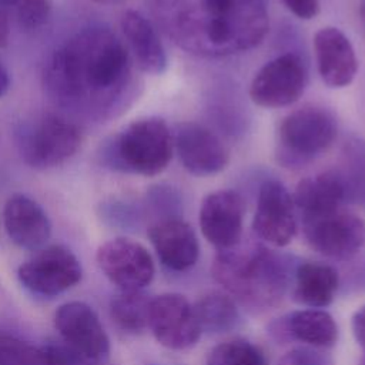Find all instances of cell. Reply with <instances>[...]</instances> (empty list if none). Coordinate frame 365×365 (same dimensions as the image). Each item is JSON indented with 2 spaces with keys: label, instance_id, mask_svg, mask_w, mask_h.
Returning a JSON list of instances; mask_svg holds the SVG:
<instances>
[{
  "label": "cell",
  "instance_id": "obj_30",
  "mask_svg": "<svg viewBox=\"0 0 365 365\" xmlns=\"http://www.w3.org/2000/svg\"><path fill=\"white\" fill-rule=\"evenodd\" d=\"M352 332L355 339L365 348V305L356 309L352 317Z\"/></svg>",
  "mask_w": 365,
  "mask_h": 365
},
{
  "label": "cell",
  "instance_id": "obj_33",
  "mask_svg": "<svg viewBox=\"0 0 365 365\" xmlns=\"http://www.w3.org/2000/svg\"><path fill=\"white\" fill-rule=\"evenodd\" d=\"M19 3V0H0V6L3 7H14Z\"/></svg>",
  "mask_w": 365,
  "mask_h": 365
},
{
  "label": "cell",
  "instance_id": "obj_15",
  "mask_svg": "<svg viewBox=\"0 0 365 365\" xmlns=\"http://www.w3.org/2000/svg\"><path fill=\"white\" fill-rule=\"evenodd\" d=\"M294 210L292 195L285 185L277 180L265 181L258 192L252 220L254 232L277 247L289 244L297 231Z\"/></svg>",
  "mask_w": 365,
  "mask_h": 365
},
{
  "label": "cell",
  "instance_id": "obj_14",
  "mask_svg": "<svg viewBox=\"0 0 365 365\" xmlns=\"http://www.w3.org/2000/svg\"><path fill=\"white\" fill-rule=\"evenodd\" d=\"M244 214L245 202L237 191L218 190L210 192L200 207L201 232L220 251L232 248L241 241Z\"/></svg>",
  "mask_w": 365,
  "mask_h": 365
},
{
  "label": "cell",
  "instance_id": "obj_20",
  "mask_svg": "<svg viewBox=\"0 0 365 365\" xmlns=\"http://www.w3.org/2000/svg\"><path fill=\"white\" fill-rule=\"evenodd\" d=\"M345 182L335 171H325L301 180L292 195L302 220L318 217L341 208L345 198Z\"/></svg>",
  "mask_w": 365,
  "mask_h": 365
},
{
  "label": "cell",
  "instance_id": "obj_4",
  "mask_svg": "<svg viewBox=\"0 0 365 365\" xmlns=\"http://www.w3.org/2000/svg\"><path fill=\"white\" fill-rule=\"evenodd\" d=\"M173 153V134L165 121L147 117L130 123L114 137L106 160L115 170L154 177L167 168Z\"/></svg>",
  "mask_w": 365,
  "mask_h": 365
},
{
  "label": "cell",
  "instance_id": "obj_2",
  "mask_svg": "<svg viewBox=\"0 0 365 365\" xmlns=\"http://www.w3.org/2000/svg\"><path fill=\"white\" fill-rule=\"evenodd\" d=\"M154 7L167 33L198 54L252 48L268 30L264 0H155Z\"/></svg>",
  "mask_w": 365,
  "mask_h": 365
},
{
  "label": "cell",
  "instance_id": "obj_6",
  "mask_svg": "<svg viewBox=\"0 0 365 365\" xmlns=\"http://www.w3.org/2000/svg\"><path fill=\"white\" fill-rule=\"evenodd\" d=\"M19 145L23 160L30 167L48 170L64 164L77 153L81 133L73 121L46 113L20 131Z\"/></svg>",
  "mask_w": 365,
  "mask_h": 365
},
{
  "label": "cell",
  "instance_id": "obj_34",
  "mask_svg": "<svg viewBox=\"0 0 365 365\" xmlns=\"http://www.w3.org/2000/svg\"><path fill=\"white\" fill-rule=\"evenodd\" d=\"M93 3H97V4H111V3H115L118 0H91Z\"/></svg>",
  "mask_w": 365,
  "mask_h": 365
},
{
  "label": "cell",
  "instance_id": "obj_18",
  "mask_svg": "<svg viewBox=\"0 0 365 365\" xmlns=\"http://www.w3.org/2000/svg\"><path fill=\"white\" fill-rule=\"evenodd\" d=\"M3 224L9 238L26 250L40 248L51 234V224L46 211L24 194H14L6 201Z\"/></svg>",
  "mask_w": 365,
  "mask_h": 365
},
{
  "label": "cell",
  "instance_id": "obj_24",
  "mask_svg": "<svg viewBox=\"0 0 365 365\" xmlns=\"http://www.w3.org/2000/svg\"><path fill=\"white\" fill-rule=\"evenodd\" d=\"M192 308L201 331L225 332L235 327L238 321L234 299L218 291L201 295Z\"/></svg>",
  "mask_w": 365,
  "mask_h": 365
},
{
  "label": "cell",
  "instance_id": "obj_31",
  "mask_svg": "<svg viewBox=\"0 0 365 365\" xmlns=\"http://www.w3.org/2000/svg\"><path fill=\"white\" fill-rule=\"evenodd\" d=\"M10 38V19L6 7L0 6V48L9 44Z\"/></svg>",
  "mask_w": 365,
  "mask_h": 365
},
{
  "label": "cell",
  "instance_id": "obj_17",
  "mask_svg": "<svg viewBox=\"0 0 365 365\" xmlns=\"http://www.w3.org/2000/svg\"><path fill=\"white\" fill-rule=\"evenodd\" d=\"M148 238L160 261L170 269H188L198 259L200 247L195 231L180 218L157 221L148 228Z\"/></svg>",
  "mask_w": 365,
  "mask_h": 365
},
{
  "label": "cell",
  "instance_id": "obj_23",
  "mask_svg": "<svg viewBox=\"0 0 365 365\" xmlns=\"http://www.w3.org/2000/svg\"><path fill=\"white\" fill-rule=\"evenodd\" d=\"M338 288V272L327 264L304 262L297 269L294 298L311 308L328 305Z\"/></svg>",
  "mask_w": 365,
  "mask_h": 365
},
{
  "label": "cell",
  "instance_id": "obj_11",
  "mask_svg": "<svg viewBox=\"0 0 365 365\" xmlns=\"http://www.w3.org/2000/svg\"><path fill=\"white\" fill-rule=\"evenodd\" d=\"M54 325L67 348L88 362H100L110 352L108 336L94 309L80 301L60 305Z\"/></svg>",
  "mask_w": 365,
  "mask_h": 365
},
{
  "label": "cell",
  "instance_id": "obj_35",
  "mask_svg": "<svg viewBox=\"0 0 365 365\" xmlns=\"http://www.w3.org/2000/svg\"><path fill=\"white\" fill-rule=\"evenodd\" d=\"M361 17H362L364 27H365V3H364V4H362V7H361Z\"/></svg>",
  "mask_w": 365,
  "mask_h": 365
},
{
  "label": "cell",
  "instance_id": "obj_19",
  "mask_svg": "<svg viewBox=\"0 0 365 365\" xmlns=\"http://www.w3.org/2000/svg\"><path fill=\"white\" fill-rule=\"evenodd\" d=\"M125 46L137 66L148 74H161L167 68V54L153 23L137 10H125L120 20Z\"/></svg>",
  "mask_w": 365,
  "mask_h": 365
},
{
  "label": "cell",
  "instance_id": "obj_7",
  "mask_svg": "<svg viewBox=\"0 0 365 365\" xmlns=\"http://www.w3.org/2000/svg\"><path fill=\"white\" fill-rule=\"evenodd\" d=\"M81 264L64 245H48L24 261L17 277L30 292L41 297H56L81 279Z\"/></svg>",
  "mask_w": 365,
  "mask_h": 365
},
{
  "label": "cell",
  "instance_id": "obj_8",
  "mask_svg": "<svg viewBox=\"0 0 365 365\" xmlns=\"http://www.w3.org/2000/svg\"><path fill=\"white\" fill-rule=\"evenodd\" d=\"M307 80L308 74L302 58L295 53H285L257 71L250 86V97L259 107H287L304 94Z\"/></svg>",
  "mask_w": 365,
  "mask_h": 365
},
{
  "label": "cell",
  "instance_id": "obj_36",
  "mask_svg": "<svg viewBox=\"0 0 365 365\" xmlns=\"http://www.w3.org/2000/svg\"><path fill=\"white\" fill-rule=\"evenodd\" d=\"M362 365H365V358H364V361H362Z\"/></svg>",
  "mask_w": 365,
  "mask_h": 365
},
{
  "label": "cell",
  "instance_id": "obj_10",
  "mask_svg": "<svg viewBox=\"0 0 365 365\" xmlns=\"http://www.w3.org/2000/svg\"><path fill=\"white\" fill-rule=\"evenodd\" d=\"M96 259L103 274L121 291H138L154 277V262L147 248L125 237L101 244Z\"/></svg>",
  "mask_w": 365,
  "mask_h": 365
},
{
  "label": "cell",
  "instance_id": "obj_29",
  "mask_svg": "<svg viewBox=\"0 0 365 365\" xmlns=\"http://www.w3.org/2000/svg\"><path fill=\"white\" fill-rule=\"evenodd\" d=\"M287 9L302 20H309L315 17L319 11L318 0H282Z\"/></svg>",
  "mask_w": 365,
  "mask_h": 365
},
{
  "label": "cell",
  "instance_id": "obj_26",
  "mask_svg": "<svg viewBox=\"0 0 365 365\" xmlns=\"http://www.w3.org/2000/svg\"><path fill=\"white\" fill-rule=\"evenodd\" d=\"M207 365H267L262 351L245 339H231L211 349Z\"/></svg>",
  "mask_w": 365,
  "mask_h": 365
},
{
  "label": "cell",
  "instance_id": "obj_22",
  "mask_svg": "<svg viewBox=\"0 0 365 365\" xmlns=\"http://www.w3.org/2000/svg\"><path fill=\"white\" fill-rule=\"evenodd\" d=\"M274 332L279 338H292L312 346H331L338 336L334 318L327 311L314 308L285 315Z\"/></svg>",
  "mask_w": 365,
  "mask_h": 365
},
{
  "label": "cell",
  "instance_id": "obj_25",
  "mask_svg": "<svg viewBox=\"0 0 365 365\" xmlns=\"http://www.w3.org/2000/svg\"><path fill=\"white\" fill-rule=\"evenodd\" d=\"M150 301L141 289L121 291L110 301V315L120 329L140 334L148 327Z\"/></svg>",
  "mask_w": 365,
  "mask_h": 365
},
{
  "label": "cell",
  "instance_id": "obj_21",
  "mask_svg": "<svg viewBox=\"0 0 365 365\" xmlns=\"http://www.w3.org/2000/svg\"><path fill=\"white\" fill-rule=\"evenodd\" d=\"M88 362L67 346L36 345L0 331V365H84Z\"/></svg>",
  "mask_w": 365,
  "mask_h": 365
},
{
  "label": "cell",
  "instance_id": "obj_12",
  "mask_svg": "<svg viewBox=\"0 0 365 365\" xmlns=\"http://www.w3.org/2000/svg\"><path fill=\"white\" fill-rule=\"evenodd\" d=\"M171 134L174 151L188 173L207 177L221 173L228 165V148L218 135L202 124L184 121L177 124Z\"/></svg>",
  "mask_w": 365,
  "mask_h": 365
},
{
  "label": "cell",
  "instance_id": "obj_1",
  "mask_svg": "<svg viewBox=\"0 0 365 365\" xmlns=\"http://www.w3.org/2000/svg\"><path fill=\"white\" fill-rule=\"evenodd\" d=\"M131 81V57L107 27L83 29L60 46L44 68V87L60 107L101 117L120 106Z\"/></svg>",
  "mask_w": 365,
  "mask_h": 365
},
{
  "label": "cell",
  "instance_id": "obj_32",
  "mask_svg": "<svg viewBox=\"0 0 365 365\" xmlns=\"http://www.w3.org/2000/svg\"><path fill=\"white\" fill-rule=\"evenodd\" d=\"M10 86V78H9V73L4 68V66L0 63V97H3Z\"/></svg>",
  "mask_w": 365,
  "mask_h": 365
},
{
  "label": "cell",
  "instance_id": "obj_28",
  "mask_svg": "<svg viewBox=\"0 0 365 365\" xmlns=\"http://www.w3.org/2000/svg\"><path fill=\"white\" fill-rule=\"evenodd\" d=\"M278 365H331L328 359L309 348H295L288 351L278 362Z\"/></svg>",
  "mask_w": 365,
  "mask_h": 365
},
{
  "label": "cell",
  "instance_id": "obj_13",
  "mask_svg": "<svg viewBox=\"0 0 365 365\" xmlns=\"http://www.w3.org/2000/svg\"><path fill=\"white\" fill-rule=\"evenodd\" d=\"M148 327L155 339L170 349H187L201 335L194 308L180 294H163L150 301Z\"/></svg>",
  "mask_w": 365,
  "mask_h": 365
},
{
  "label": "cell",
  "instance_id": "obj_27",
  "mask_svg": "<svg viewBox=\"0 0 365 365\" xmlns=\"http://www.w3.org/2000/svg\"><path fill=\"white\" fill-rule=\"evenodd\" d=\"M53 0H19L14 13L19 24L26 30L41 27L50 17Z\"/></svg>",
  "mask_w": 365,
  "mask_h": 365
},
{
  "label": "cell",
  "instance_id": "obj_16",
  "mask_svg": "<svg viewBox=\"0 0 365 365\" xmlns=\"http://www.w3.org/2000/svg\"><path fill=\"white\" fill-rule=\"evenodd\" d=\"M314 50L321 80L331 88L349 86L358 71L351 40L336 27H322L314 36Z\"/></svg>",
  "mask_w": 365,
  "mask_h": 365
},
{
  "label": "cell",
  "instance_id": "obj_3",
  "mask_svg": "<svg viewBox=\"0 0 365 365\" xmlns=\"http://www.w3.org/2000/svg\"><path fill=\"white\" fill-rule=\"evenodd\" d=\"M212 277L240 304L252 311L277 305L288 285L284 261L262 245L221 250L211 267Z\"/></svg>",
  "mask_w": 365,
  "mask_h": 365
},
{
  "label": "cell",
  "instance_id": "obj_9",
  "mask_svg": "<svg viewBox=\"0 0 365 365\" xmlns=\"http://www.w3.org/2000/svg\"><path fill=\"white\" fill-rule=\"evenodd\" d=\"M308 244L331 258H348L365 245V221L351 212L335 210L302 220Z\"/></svg>",
  "mask_w": 365,
  "mask_h": 365
},
{
  "label": "cell",
  "instance_id": "obj_5",
  "mask_svg": "<svg viewBox=\"0 0 365 365\" xmlns=\"http://www.w3.org/2000/svg\"><path fill=\"white\" fill-rule=\"evenodd\" d=\"M338 134L335 115L305 104L287 114L278 128L277 158L284 167H301L328 150Z\"/></svg>",
  "mask_w": 365,
  "mask_h": 365
}]
</instances>
